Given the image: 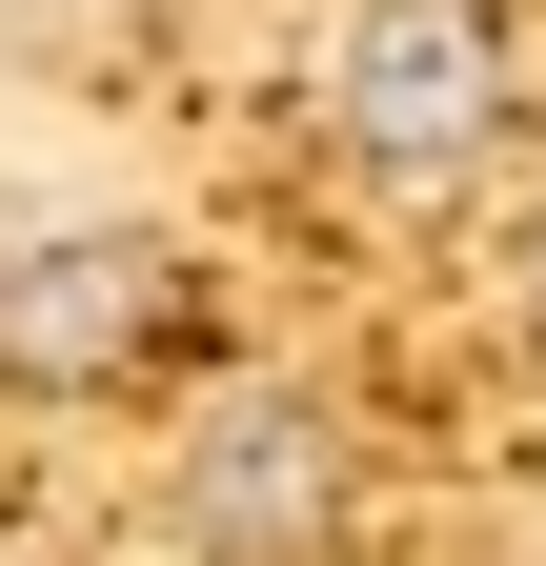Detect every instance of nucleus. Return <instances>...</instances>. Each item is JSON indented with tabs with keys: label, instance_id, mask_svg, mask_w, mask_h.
<instances>
[{
	"label": "nucleus",
	"instance_id": "20e7f679",
	"mask_svg": "<svg viewBox=\"0 0 546 566\" xmlns=\"http://www.w3.org/2000/svg\"><path fill=\"white\" fill-rule=\"evenodd\" d=\"M526 324H546V243H526Z\"/></svg>",
	"mask_w": 546,
	"mask_h": 566
},
{
	"label": "nucleus",
	"instance_id": "f03ea898",
	"mask_svg": "<svg viewBox=\"0 0 546 566\" xmlns=\"http://www.w3.org/2000/svg\"><path fill=\"white\" fill-rule=\"evenodd\" d=\"M182 324H202V263H182L162 223H61V243L0 263V385H41V405L143 385Z\"/></svg>",
	"mask_w": 546,
	"mask_h": 566
},
{
	"label": "nucleus",
	"instance_id": "f257e3e1",
	"mask_svg": "<svg viewBox=\"0 0 546 566\" xmlns=\"http://www.w3.org/2000/svg\"><path fill=\"white\" fill-rule=\"evenodd\" d=\"M324 122H345V163H385V182L486 163V142L526 122V41H506V0H365V21L324 41Z\"/></svg>",
	"mask_w": 546,
	"mask_h": 566
},
{
	"label": "nucleus",
	"instance_id": "7ed1b4c3",
	"mask_svg": "<svg viewBox=\"0 0 546 566\" xmlns=\"http://www.w3.org/2000/svg\"><path fill=\"white\" fill-rule=\"evenodd\" d=\"M182 506H202V546H304L324 506H345L324 405H223V424H202V465H182Z\"/></svg>",
	"mask_w": 546,
	"mask_h": 566
}]
</instances>
